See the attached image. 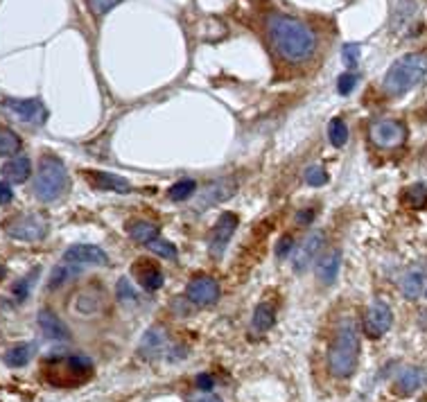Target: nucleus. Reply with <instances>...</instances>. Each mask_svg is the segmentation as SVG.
Instances as JSON below:
<instances>
[{
	"instance_id": "27",
	"label": "nucleus",
	"mask_w": 427,
	"mask_h": 402,
	"mask_svg": "<svg viewBox=\"0 0 427 402\" xmlns=\"http://www.w3.org/2000/svg\"><path fill=\"white\" fill-rule=\"evenodd\" d=\"M328 141L332 147H344L349 141V127L342 117H332L330 124H328Z\"/></svg>"
},
{
	"instance_id": "5",
	"label": "nucleus",
	"mask_w": 427,
	"mask_h": 402,
	"mask_svg": "<svg viewBox=\"0 0 427 402\" xmlns=\"http://www.w3.org/2000/svg\"><path fill=\"white\" fill-rule=\"evenodd\" d=\"M68 188V172L64 163L55 159V156H43L38 163V170L34 176V197L38 201L50 203L59 199Z\"/></svg>"
},
{
	"instance_id": "21",
	"label": "nucleus",
	"mask_w": 427,
	"mask_h": 402,
	"mask_svg": "<svg viewBox=\"0 0 427 402\" xmlns=\"http://www.w3.org/2000/svg\"><path fill=\"white\" fill-rule=\"evenodd\" d=\"M340 264H342V253L340 251H330L316 262V278H319L321 285H332L337 280V273H340Z\"/></svg>"
},
{
	"instance_id": "24",
	"label": "nucleus",
	"mask_w": 427,
	"mask_h": 402,
	"mask_svg": "<svg viewBox=\"0 0 427 402\" xmlns=\"http://www.w3.org/2000/svg\"><path fill=\"white\" fill-rule=\"evenodd\" d=\"M127 233H129V238L136 240L138 244H150L152 240L158 238L156 224L145 222V220H136V222H132V224H129V227H127Z\"/></svg>"
},
{
	"instance_id": "26",
	"label": "nucleus",
	"mask_w": 427,
	"mask_h": 402,
	"mask_svg": "<svg viewBox=\"0 0 427 402\" xmlns=\"http://www.w3.org/2000/svg\"><path fill=\"white\" fill-rule=\"evenodd\" d=\"M34 344H18V346H14V348H9L7 352H5V361L9 366H14V368H21V366H25L29 359H32V355H34Z\"/></svg>"
},
{
	"instance_id": "18",
	"label": "nucleus",
	"mask_w": 427,
	"mask_h": 402,
	"mask_svg": "<svg viewBox=\"0 0 427 402\" xmlns=\"http://www.w3.org/2000/svg\"><path fill=\"white\" fill-rule=\"evenodd\" d=\"M84 179L95 190H106V192H129L132 190V185H129L127 179H122V176H118V174L102 172V170H84Z\"/></svg>"
},
{
	"instance_id": "17",
	"label": "nucleus",
	"mask_w": 427,
	"mask_h": 402,
	"mask_svg": "<svg viewBox=\"0 0 427 402\" xmlns=\"http://www.w3.org/2000/svg\"><path fill=\"white\" fill-rule=\"evenodd\" d=\"M323 240H326L323 231H312V233L307 235V238L301 242V247L294 251V258H292V264H294L296 271H305V269H307V264L314 260V256H316V253H319V249L323 247Z\"/></svg>"
},
{
	"instance_id": "41",
	"label": "nucleus",
	"mask_w": 427,
	"mask_h": 402,
	"mask_svg": "<svg viewBox=\"0 0 427 402\" xmlns=\"http://www.w3.org/2000/svg\"><path fill=\"white\" fill-rule=\"evenodd\" d=\"M197 387H200L202 391H211L215 387V382H213V378L208 375V373H202L200 378H197Z\"/></svg>"
},
{
	"instance_id": "37",
	"label": "nucleus",
	"mask_w": 427,
	"mask_h": 402,
	"mask_svg": "<svg viewBox=\"0 0 427 402\" xmlns=\"http://www.w3.org/2000/svg\"><path fill=\"white\" fill-rule=\"evenodd\" d=\"M355 86H357V75L346 73V75L340 77V84H337V91H340L342 95H351Z\"/></svg>"
},
{
	"instance_id": "14",
	"label": "nucleus",
	"mask_w": 427,
	"mask_h": 402,
	"mask_svg": "<svg viewBox=\"0 0 427 402\" xmlns=\"http://www.w3.org/2000/svg\"><path fill=\"white\" fill-rule=\"evenodd\" d=\"M167 350H170L167 332L163 328H152V330H147L145 337L141 339L138 355L145 357V359H158V357H163Z\"/></svg>"
},
{
	"instance_id": "32",
	"label": "nucleus",
	"mask_w": 427,
	"mask_h": 402,
	"mask_svg": "<svg viewBox=\"0 0 427 402\" xmlns=\"http://www.w3.org/2000/svg\"><path fill=\"white\" fill-rule=\"evenodd\" d=\"M147 249H150L152 253H156V256L165 258V260H174L176 258V247H174V244L167 242V240H161V238L152 240L150 244H147Z\"/></svg>"
},
{
	"instance_id": "33",
	"label": "nucleus",
	"mask_w": 427,
	"mask_h": 402,
	"mask_svg": "<svg viewBox=\"0 0 427 402\" xmlns=\"http://www.w3.org/2000/svg\"><path fill=\"white\" fill-rule=\"evenodd\" d=\"M360 55H362L360 43H346L342 48V59H344V64L349 66V68L357 66V62H360Z\"/></svg>"
},
{
	"instance_id": "13",
	"label": "nucleus",
	"mask_w": 427,
	"mask_h": 402,
	"mask_svg": "<svg viewBox=\"0 0 427 402\" xmlns=\"http://www.w3.org/2000/svg\"><path fill=\"white\" fill-rule=\"evenodd\" d=\"M237 190V183L233 179H220L215 181L211 185H206V188H202L200 197H197L195 201V208L197 210H206L211 208V206L220 203V201H226L228 197H233Z\"/></svg>"
},
{
	"instance_id": "35",
	"label": "nucleus",
	"mask_w": 427,
	"mask_h": 402,
	"mask_svg": "<svg viewBox=\"0 0 427 402\" xmlns=\"http://www.w3.org/2000/svg\"><path fill=\"white\" fill-rule=\"evenodd\" d=\"M36 273H38V271H32V276H25L23 280H18L16 285H14V296H16V301H25V299H27L29 287H32Z\"/></svg>"
},
{
	"instance_id": "1",
	"label": "nucleus",
	"mask_w": 427,
	"mask_h": 402,
	"mask_svg": "<svg viewBox=\"0 0 427 402\" xmlns=\"http://www.w3.org/2000/svg\"><path fill=\"white\" fill-rule=\"evenodd\" d=\"M270 36L276 50L287 62H303L316 48V34L312 27L285 14H274L270 18Z\"/></svg>"
},
{
	"instance_id": "11",
	"label": "nucleus",
	"mask_w": 427,
	"mask_h": 402,
	"mask_svg": "<svg viewBox=\"0 0 427 402\" xmlns=\"http://www.w3.org/2000/svg\"><path fill=\"white\" fill-rule=\"evenodd\" d=\"M393 323V312L391 308L386 306L384 301H373L371 308L366 310V317H364V332L369 335L371 339L382 337L386 330L391 328Z\"/></svg>"
},
{
	"instance_id": "22",
	"label": "nucleus",
	"mask_w": 427,
	"mask_h": 402,
	"mask_svg": "<svg viewBox=\"0 0 427 402\" xmlns=\"http://www.w3.org/2000/svg\"><path fill=\"white\" fill-rule=\"evenodd\" d=\"M32 174V163L25 156H14L12 161H7L3 165V176L9 183H25Z\"/></svg>"
},
{
	"instance_id": "29",
	"label": "nucleus",
	"mask_w": 427,
	"mask_h": 402,
	"mask_svg": "<svg viewBox=\"0 0 427 402\" xmlns=\"http://www.w3.org/2000/svg\"><path fill=\"white\" fill-rule=\"evenodd\" d=\"M195 190H197V183L192 179H183V181H176L172 188L167 190V197L172 201H183L190 197V194H195Z\"/></svg>"
},
{
	"instance_id": "40",
	"label": "nucleus",
	"mask_w": 427,
	"mask_h": 402,
	"mask_svg": "<svg viewBox=\"0 0 427 402\" xmlns=\"http://www.w3.org/2000/svg\"><path fill=\"white\" fill-rule=\"evenodd\" d=\"M12 199H14V192H12V188H9L7 183H0V206L12 203Z\"/></svg>"
},
{
	"instance_id": "20",
	"label": "nucleus",
	"mask_w": 427,
	"mask_h": 402,
	"mask_svg": "<svg viewBox=\"0 0 427 402\" xmlns=\"http://www.w3.org/2000/svg\"><path fill=\"white\" fill-rule=\"evenodd\" d=\"M38 328H41V332L52 341H66L68 337H71V332H68L66 323L59 319L55 312L50 310H41L38 312Z\"/></svg>"
},
{
	"instance_id": "43",
	"label": "nucleus",
	"mask_w": 427,
	"mask_h": 402,
	"mask_svg": "<svg viewBox=\"0 0 427 402\" xmlns=\"http://www.w3.org/2000/svg\"><path fill=\"white\" fill-rule=\"evenodd\" d=\"M190 402H222L220 398H213V396H204V398H195Z\"/></svg>"
},
{
	"instance_id": "31",
	"label": "nucleus",
	"mask_w": 427,
	"mask_h": 402,
	"mask_svg": "<svg viewBox=\"0 0 427 402\" xmlns=\"http://www.w3.org/2000/svg\"><path fill=\"white\" fill-rule=\"evenodd\" d=\"M79 269H77V264H71V262H64L62 267H57L52 271V276H50V287H59V285H64L66 280H71L73 276H77Z\"/></svg>"
},
{
	"instance_id": "39",
	"label": "nucleus",
	"mask_w": 427,
	"mask_h": 402,
	"mask_svg": "<svg viewBox=\"0 0 427 402\" xmlns=\"http://www.w3.org/2000/svg\"><path fill=\"white\" fill-rule=\"evenodd\" d=\"M294 249V240H292V235H283L281 242L276 244V256L278 258H285V256H290V251Z\"/></svg>"
},
{
	"instance_id": "8",
	"label": "nucleus",
	"mask_w": 427,
	"mask_h": 402,
	"mask_svg": "<svg viewBox=\"0 0 427 402\" xmlns=\"http://www.w3.org/2000/svg\"><path fill=\"white\" fill-rule=\"evenodd\" d=\"M3 109L9 115H14L16 120L29 122V124H41L48 117L46 106L38 97H27V100H21V97H5Z\"/></svg>"
},
{
	"instance_id": "38",
	"label": "nucleus",
	"mask_w": 427,
	"mask_h": 402,
	"mask_svg": "<svg viewBox=\"0 0 427 402\" xmlns=\"http://www.w3.org/2000/svg\"><path fill=\"white\" fill-rule=\"evenodd\" d=\"M120 3H122V0H88V7H91L95 14H106Z\"/></svg>"
},
{
	"instance_id": "45",
	"label": "nucleus",
	"mask_w": 427,
	"mask_h": 402,
	"mask_svg": "<svg viewBox=\"0 0 427 402\" xmlns=\"http://www.w3.org/2000/svg\"><path fill=\"white\" fill-rule=\"evenodd\" d=\"M3 278H5V267L0 264V280H3Z\"/></svg>"
},
{
	"instance_id": "4",
	"label": "nucleus",
	"mask_w": 427,
	"mask_h": 402,
	"mask_svg": "<svg viewBox=\"0 0 427 402\" xmlns=\"http://www.w3.org/2000/svg\"><path fill=\"white\" fill-rule=\"evenodd\" d=\"M43 375L55 387L71 389V387L84 385L86 380L93 378V364H91V359H86L82 355L59 357V359L48 361Z\"/></svg>"
},
{
	"instance_id": "10",
	"label": "nucleus",
	"mask_w": 427,
	"mask_h": 402,
	"mask_svg": "<svg viewBox=\"0 0 427 402\" xmlns=\"http://www.w3.org/2000/svg\"><path fill=\"white\" fill-rule=\"evenodd\" d=\"M237 229V215L235 213H222L220 220H217V227L211 233V240H208V251H211L213 258H222L224 251L231 242L233 233Z\"/></svg>"
},
{
	"instance_id": "19",
	"label": "nucleus",
	"mask_w": 427,
	"mask_h": 402,
	"mask_svg": "<svg viewBox=\"0 0 427 402\" xmlns=\"http://www.w3.org/2000/svg\"><path fill=\"white\" fill-rule=\"evenodd\" d=\"M427 385V371L425 368H405L400 371V375L396 378V394L400 396H412L419 389H423Z\"/></svg>"
},
{
	"instance_id": "28",
	"label": "nucleus",
	"mask_w": 427,
	"mask_h": 402,
	"mask_svg": "<svg viewBox=\"0 0 427 402\" xmlns=\"http://www.w3.org/2000/svg\"><path fill=\"white\" fill-rule=\"evenodd\" d=\"M402 201L412 208H423L427 203V185L419 183V185H410L402 194Z\"/></svg>"
},
{
	"instance_id": "46",
	"label": "nucleus",
	"mask_w": 427,
	"mask_h": 402,
	"mask_svg": "<svg viewBox=\"0 0 427 402\" xmlns=\"http://www.w3.org/2000/svg\"><path fill=\"white\" fill-rule=\"evenodd\" d=\"M425 296H427V289H425Z\"/></svg>"
},
{
	"instance_id": "36",
	"label": "nucleus",
	"mask_w": 427,
	"mask_h": 402,
	"mask_svg": "<svg viewBox=\"0 0 427 402\" xmlns=\"http://www.w3.org/2000/svg\"><path fill=\"white\" fill-rule=\"evenodd\" d=\"M115 292H118V299H120V301H136V292L132 287V282H129V278L118 280Z\"/></svg>"
},
{
	"instance_id": "7",
	"label": "nucleus",
	"mask_w": 427,
	"mask_h": 402,
	"mask_svg": "<svg viewBox=\"0 0 427 402\" xmlns=\"http://www.w3.org/2000/svg\"><path fill=\"white\" fill-rule=\"evenodd\" d=\"M371 141L380 150H396L407 141V127L400 120H391V117H384V120H375L371 124Z\"/></svg>"
},
{
	"instance_id": "23",
	"label": "nucleus",
	"mask_w": 427,
	"mask_h": 402,
	"mask_svg": "<svg viewBox=\"0 0 427 402\" xmlns=\"http://www.w3.org/2000/svg\"><path fill=\"white\" fill-rule=\"evenodd\" d=\"M276 323V310L270 303H258L253 310V319H251V330L258 332V335H265L270 332Z\"/></svg>"
},
{
	"instance_id": "9",
	"label": "nucleus",
	"mask_w": 427,
	"mask_h": 402,
	"mask_svg": "<svg viewBox=\"0 0 427 402\" xmlns=\"http://www.w3.org/2000/svg\"><path fill=\"white\" fill-rule=\"evenodd\" d=\"M106 294L100 287H86L82 292L75 294V299L71 303L73 312L79 319H95V317H102L106 312Z\"/></svg>"
},
{
	"instance_id": "34",
	"label": "nucleus",
	"mask_w": 427,
	"mask_h": 402,
	"mask_svg": "<svg viewBox=\"0 0 427 402\" xmlns=\"http://www.w3.org/2000/svg\"><path fill=\"white\" fill-rule=\"evenodd\" d=\"M305 183L312 185V188H319V185L328 183V172L323 168H307L305 172Z\"/></svg>"
},
{
	"instance_id": "25",
	"label": "nucleus",
	"mask_w": 427,
	"mask_h": 402,
	"mask_svg": "<svg viewBox=\"0 0 427 402\" xmlns=\"http://www.w3.org/2000/svg\"><path fill=\"white\" fill-rule=\"evenodd\" d=\"M423 287H425V273L421 269H412L407 271L402 280H400V289L407 299H419L423 294Z\"/></svg>"
},
{
	"instance_id": "12",
	"label": "nucleus",
	"mask_w": 427,
	"mask_h": 402,
	"mask_svg": "<svg viewBox=\"0 0 427 402\" xmlns=\"http://www.w3.org/2000/svg\"><path fill=\"white\" fill-rule=\"evenodd\" d=\"M186 299L195 303V306H213L220 299V285L211 276H197L188 282Z\"/></svg>"
},
{
	"instance_id": "44",
	"label": "nucleus",
	"mask_w": 427,
	"mask_h": 402,
	"mask_svg": "<svg viewBox=\"0 0 427 402\" xmlns=\"http://www.w3.org/2000/svg\"><path fill=\"white\" fill-rule=\"evenodd\" d=\"M421 326H425V328H427V310L423 312V317H421Z\"/></svg>"
},
{
	"instance_id": "42",
	"label": "nucleus",
	"mask_w": 427,
	"mask_h": 402,
	"mask_svg": "<svg viewBox=\"0 0 427 402\" xmlns=\"http://www.w3.org/2000/svg\"><path fill=\"white\" fill-rule=\"evenodd\" d=\"M314 210L310 208V210H301L299 215H296V224H299V227H303V224H310L312 220H314Z\"/></svg>"
},
{
	"instance_id": "15",
	"label": "nucleus",
	"mask_w": 427,
	"mask_h": 402,
	"mask_svg": "<svg viewBox=\"0 0 427 402\" xmlns=\"http://www.w3.org/2000/svg\"><path fill=\"white\" fill-rule=\"evenodd\" d=\"M134 278H138V282L143 285V289L147 292H156L163 287V271L158 269V264H154L152 260L147 258H138L132 267Z\"/></svg>"
},
{
	"instance_id": "3",
	"label": "nucleus",
	"mask_w": 427,
	"mask_h": 402,
	"mask_svg": "<svg viewBox=\"0 0 427 402\" xmlns=\"http://www.w3.org/2000/svg\"><path fill=\"white\" fill-rule=\"evenodd\" d=\"M427 75V55L410 52L402 55L398 62H393L384 75L382 88L389 95H405L414 86H419Z\"/></svg>"
},
{
	"instance_id": "2",
	"label": "nucleus",
	"mask_w": 427,
	"mask_h": 402,
	"mask_svg": "<svg viewBox=\"0 0 427 402\" xmlns=\"http://www.w3.org/2000/svg\"><path fill=\"white\" fill-rule=\"evenodd\" d=\"M360 361V335L353 319H346L328 350V366L335 378H351Z\"/></svg>"
},
{
	"instance_id": "6",
	"label": "nucleus",
	"mask_w": 427,
	"mask_h": 402,
	"mask_svg": "<svg viewBox=\"0 0 427 402\" xmlns=\"http://www.w3.org/2000/svg\"><path fill=\"white\" fill-rule=\"evenodd\" d=\"M5 233L21 242H38L48 235V220L38 213H23L5 222Z\"/></svg>"
},
{
	"instance_id": "16",
	"label": "nucleus",
	"mask_w": 427,
	"mask_h": 402,
	"mask_svg": "<svg viewBox=\"0 0 427 402\" xmlns=\"http://www.w3.org/2000/svg\"><path fill=\"white\" fill-rule=\"evenodd\" d=\"M64 262H71V264H106L108 256L100 249V247H93V244H75V247H68L64 253Z\"/></svg>"
},
{
	"instance_id": "30",
	"label": "nucleus",
	"mask_w": 427,
	"mask_h": 402,
	"mask_svg": "<svg viewBox=\"0 0 427 402\" xmlns=\"http://www.w3.org/2000/svg\"><path fill=\"white\" fill-rule=\"evenodd\" d=\"M21 150V138L9 131V129H0V156H12Z\"/></svg>"
}]
</instances>
